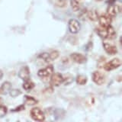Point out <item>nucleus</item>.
<instances>
[{"instance_id":"obj_10","label":"nucleus","mask_w":122,"mask_h":122,"mask_svg":"<svg viewBox=\"0 0 122 122\" xmlns=\"http://www.w3.org/2000/svg\"><path fill=\"white\" fill-rule=\"evenodd\" d=\"M103 47H104L105 52L109 55H114L117 53V49L116 47V46H114V44H112L108 42H105L103 44Z\"/></svg>"},{"instance_id":"obj_16","label":"nucleus","mask_w":122,"mask_h":122,"mask_svg":"<svg viewBox=\"0 0 122 122\" xmlns=\"http://www.w3.org/2000/svg\"><path fill=\"white\" fill-rule=\"evenodd\" d=\"M88 81V79L86 76H83V75H79L77 76V77L76 79V82L78 85L80 86H83V85H86Z\"/></svg>"},{"instance_id":"obj_6","label":"nucleus","mask_w":122,"mask_h":122,"mask_svg":"<svg viewBox=\"0 0 122 122\" xmlns=\"http://www.w3.org/2000/svg\"><path fill=\"white\" fill-rule=\"evenodd\" d=\"M68 28L72 34H77L80 30V24L76 19H70L68 23Z\"/></svg>"},{"instance_id":"obj_5","label":"nucleus","mask_w":122,"mask_h":122,"mask_svg":"<svg viewBox=\"0 0 122 122\" xmlns=\"http://www.w3.org/2000/svg\"><path fill=\"white\" fill-rule=\"evenodd\" d=\"M53 72V66L52 65H49L47 67H45L44 69H41V70L38 71L37 75L39 77L42 79H45V78H48L49 76H51Z\"/></svg>"},{"instance_id":"obj_26","label":"nucleus","mask_w":122,"mask_h":122,"mask_svg":"<svg viewBox=\"0 0 122 122\" xmlns=\"http://www.w3.org/2000/svg\"><path fill=\"white\" fill-rule=\"evenodd\" d=\"M95 1H96V2H101V1H102V0H95Z\"/></svg>"},{"instance_id":"obj_22","label":"nucleus","mask_w":122,"mask_h":122,"mask_svg":"<svg viewBox=\"0 0 122 122\" xmlns=\"http://www.w3.org/2000/svg\"><path fill=\"white\" fill-rule=\"evenodd\" d=\"M66 0H56L55 2V5L57 7H60V8H63L66 5Z\"/></svg>"},{"instance_id":"obj_15","label":"nucleus","mask_w":122,"mask_h":122,"mask_svg":"<svg viewBox=\"0 0 122 122\" xmlns=\"http://www.w3.org/2000/svg\"><path fill=\"white\" fill-rule=\"evenodd\" d=\"M81 0H71L70 2V5L72 7V9L77 11L80 9V7H81Z\"/></svg>"},{"instance_id":"obj_8","label":"nucleus","mask_w":122,"mask_h":122,"mask_svg":"<svg viewBox=\"0 0 122 122\" xmlns=\"http://www.w3.org/2000/svg\"><path fill=\"white\" fill-rule=\"evenodd\" d=\"M112 18H111L109 15H102L100 17H98V21L99 24L102 27H104V28H107L109 25H111L112 21Z\"/></svg>"},{"instance_id":"obj_13","label":"nucleus","mask_w":122,"mask_h":122,"mask_svg":"<svg viewBox=\"0 0 122 122\" xmlns=\"http://www.w3.org/2000/svg\"><path fill=\"white\" fill-rule=\"evenodd\" d=\"M11 89V84L9 82H5L2 83V85L1 86V89H0V92L6 95L7 93L9 92V91Z\"/></svg>"},{"instance_id":"obj_23","label":"nucleus","mask_w":122,"mask_h":122,"mask_svg":"<svg viewBox=\"0 0 122 122\" xmlns=\"http://www.w3.org/2000/svg\"><path fill=\"white\" fill-rule=\"evenodd\" d=\"M7 112H8V110L5 106L0 105V117H3L4 116H5Z\"/></svg>"},{"instance_id":"obj_20","label":"nucleus","mask_w":122,"mask_h":122,"mask_svg":"<svg viewBox=\"0 0 122 122\" xmlns=\"http://www.w3.org/2000/svg\"><path fill=\"white\" fill-rule=\"evenodd\" d=\"M59 56H60V53L57 51H53L49 53V58L51 60V61L56 60L59 57Z\"/></svg>"},{"instance_id":"obj_4","label":"nucleus","mask_w":122,"mask_h":122,"mask_svg":"<svg viewBox=\"0 0 122 122\" xmlns=\"http://www.w3.org/2000/svg\"><path fill=\"white\" fill-rule=\"evenodd\" d=\"M92 81L98 86H102L105 82V76L99 71H95L92 73Z\"/></svg>"},{"instance_id":"obj_1","label":"nucleus","mask_w":122,"mask_h":122,"mask_svg":"<svg viewBox=\"0 0 122 122\" xmlns=\"http://www.w3.org/2000/svg\"><path fill=\"white\" fill-rule=\"evenodd\" d=\"M30 117L36 121H44L45 120V114L39 108H34L30 111Z\"/></svg>"},{"instance_id":"obj_7","label":"nucleus","mask_w":122,"mask_h":122,"mask_svg":"<svg viewBox=\"0 0 122 122\" xmlns=\"http://www.w3.org/2000/svg\"><path fill=\"white\" fill-rule=\"evenodd\" d=\"M71 59L74 61L75 63H79V64H82L85 63L87 61V58L86 56H84L82 53H73L70 55Z\"/></svg>"},{"instance_id":"obj_27","label":"nucleus","mask_w":122,"mask_h":122,"mask_svg":"<svg viewBox=\"0 0 122 122\" xmlns=\"http://www.w3.org/2000/svg\"><path fill=\"white\" fill-rule=\"evenodd\" d=\"M0 105H1V99H0Z\"/></svg>"},{"instance_id":"obj_2","label":"nucleus","mask_w":122,"mask_h":122,"mask_svg":"<svg viewBox=\"0 0 122 122\" xmlns=\"http://www.w3.org/2000/svg\"><path fill=\"white\" fill-rule=\"evenodd\" d=\"M121 65V61L118 58H114L112 60H110L109 62L105 63L104 65V69L106 71H112L117 69Z\"/></svg>"},{"instance_id":"obj_3","label":"nucleus","mask_w":122,"mask_h":122,"mask_svg":"<svg viewBox=\"0 0 122 122\" xmlns=\"http://www.w3.org/2000/svg\"><path fill=\"white\" fill-rule=\"evenodd\" d=\"M50 82H51V85L52 86H56V87L60 86L61 84L63 83V75H61L59 72H56V73L52 74Z\"/></svg>"},{"instance_id":"obj_24","label":"nucleus","mask_w":122,"mask_h":122,"mask_svg":"<svg viewBox=\"0 0 122 122\" xmlns=\"http://www.w3.org/2000/svg\"><path fill=\"white\" fill-rule=\"evenodd\" d=\"M24 109H25V106L24 105H21V106H19L18 108L14 109V112H20V111H22Z\"/></svg>"},{"instance_id":"obj_28","label":"nucleus","mask_w":122,"mask_h":122,"mask_svg":"<svg viewBox=\"0 0 122 122\" xmlns=\"http://www.w3.org/2000/svg\"><path fill=\"white\" fill-rule=\"evenodd\" d=\"M0 93H1V92H0Z\"/></svg>"},{"instance_id":"obj_17","label":"nucleus","mask_w":122,"mask_h":122,"mask_svg":"<svg viewBox=\"0 0 122 122\" xmlns=\"http://www.w3.org/2000/svg\"><path fill=\"white\" fill-rule=\"evenodd\" d=\"M23 89H24L25 91H30L32 90L34 88V83L30 80H27V81H25V82L23 83Z\"/></svg>"},{"instance_id":"obj_14","label":"nucleus","mask_w":122,"mask_h":122,"mask_svg":"<svg viewBox=\"0 0 122 122\" xmlns=\"http://www.w3.org/2000/svg\"><path fill=\"white\" fill-rule=\"evenodd\" d=\"M106 28H107V39H110V40L114 39L116 37V32L114 28L112 25H109Z\"/></svg>"},{"instance_id":"obj_9","label":"nucleus","mask_w":122,"mask_h":122,"mask_svg":"<svg viewBox=\"0 0 122 122\" xmlns=\"http://www.w3.org/2000/svg\"><path fill=\"white\" fill-rule=\"evenodd\" d=\"M18 76L23 81H27V80L30 79V70L29 68L25 66H22L20 70L18 72Z\"/></svg>"},{"instance_id":"obj_25","label":"nucleus","mask_w":122,"mask_h":122,"mask_svg":"<svg viewBox=\"0 0 122 122\" xmlns=\"http://www.w3.org/2000/svg\"><path fill=\"white\" fill-rule=\"evenodd\" d=\"M3 77V72L2 70H0V79H2Z\"/></svg>"},{"instance_id":"obj_21","label":"nucleus","mask_w":122,"mask_h":122,"mask_svg":"<svg viewBox=\"0 0 122 122\" xmlns=\"http://www.w3.org/2000/svg\"><path fill=\"white\" fill-rule=\"evenodd\" d=\"M9 94L11 97H13V98H15V97H17L19 95H21V92L19 90V89H12V90H10L9 91Z\"/></svg>"},{"instance_id":"obj_12","label":"nucleus","mask_w":122,"mask_h":122,"mask_svg":"<svg viewBox=\"0 0 122 122\" xmlns=\"http://www.w3.org/2000/svg\"><path fill=\"white\" fill-rule=\"evenodd\" d=\"M98 14L96 10H90L87 11V18L92 21H98Z\"/></svg>"},{"instance_id":"obj_18","label":"nucleus","mask_w":122,"mask_h":122,"mask_svg":"<svg viewBox=\"0 0 122 122\" xmlns=\"http://www.w3.org/2000/svg\"><path fill=\"white\" fill-rule=\"evenodd\" d=\"M96 32L102 38H105L106 39L107 38V28H104V27H99L96 29Z\"/></svg>"},{"instance_id":"obj_11","label":"nucleus","mask_w":122,"mask_h":122,"mask_svg":"<svg viewBox=\"0 0 122 122\" xmlns=\"http://www.w3.org/2000/svg\"><path fill=\"white\" fill-rule=\"evenodd\" d=\"M120 11V6L115 5H110L107 9V15L111 18H114L117 15V12Z\"/></svg>"},{"instance_id":"obj_19","label":"nucleus","mask_w":122,"mask_h":122,"mask_svg":"<svg viewBox=\"0 0 122 122\" xmlns=\"http://www.w3.org/2000/svg\"><path fill=\"white\" fill-rule=\"evenodd\" d=\"M25 102L26 104H28V105H34L37 104V102H38L37 99H35L34 97L28 96V95L25 96Z\"/></svg>"}]
</instances>
